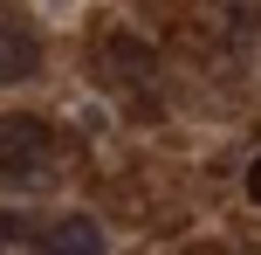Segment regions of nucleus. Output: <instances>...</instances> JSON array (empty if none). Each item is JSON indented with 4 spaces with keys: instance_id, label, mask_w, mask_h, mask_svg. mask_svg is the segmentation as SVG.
<instances>
[{
    "instance_id": "nucleus-2",
    "label": "nucleus",
    "mask_w": 261,
    "mask_h": 255,
    "mask_svg": "<svg viewBox=\"0 0 261 255\" xmlns=\"http://www.w3.org/2000/svg\"><path fill=\"white\" fill-rule=\"evenodd\" d=\"M35 255H103V228L90 214H62L35 235Z\"/></svg>"
},
{
    "instance_id": "nucleus-3",
    "label": "nucleus",
    "mask_w": 261,
    "mask_h": 255,
    "mask_svg": "<svg viewBox=\"0 0 261 255\" xmlns=\"http://www.w3.org/2000/svg\"><path fill=\"white\" fill-rule=\"evenodd\" d=\"M35 62H41V41H35V28H28L21 14H7V7H0V83H21Z\"/></svg>"
},
{
    "instance_id": "nucleus-1",
    "label": "nucleus",
    "mask_w": 261,
    "mask_h": 255,
    "mask_svg": "<svg viewBox=\"0 0 261 255\" xmlns=\"http://www.w3.org/2000/svg\"><path fill=\"white\" fill-rule=\"evenodd\" d=\"M55 166V131L41 118H0V179L28 187V179H48Z\"/></svg>"
},
{
    "instance_id": "nucleus-5",
    "label": "nucleus",
    "mask_w": 261,
    "mask_h": 255,
    "mask_svg": "<svg viewBox=\"0 0 261 255\" xmlns=\"http://www.w3.org/2000/svg\"><path fill=\"white\" fill-rule=\"evenodd\" d=\"M248 193H254V200H261V159H254V173H248Z\"/></svg>"
},
{
    "instance_id": "nucleus-4",
    "label": "nucleus",
    "mask_w": 261,
    "mask_h": 255,
    "mask_svg": "<svg viewBox=\"0 0 261 255\" xmlns=\"http://www.w3.org/2000/svg\"><path fill=\"white\" fill-rule=\"evenodd\" d=\"M0 242H28V214H0Z\"/></svg>"
}]
</instances>
